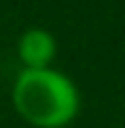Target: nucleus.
<instances>
[{
	"label": "nucleus",
	"instance_id": "nucleus-1",
	"mask_svg": "<svg viewBox=\"0 0 125 128\" xmlns=\"http://www.w3.org/2000/svg\"><path fill=\"white\" fill-rule=\"evenodd\" d=\"M13 107L34 128H65L81 110V94L73 78L62 71L24 68L10 89Z\"/></svg>",
	"mask_w": 125,
	"mask_h": 128
},
{
	"label": "nucleus",
	"instance_id": "nucleus-2",
	"mask_svg": "<svg viewBox=\"0 0 125 128\" xmlns=\"http://www.w3.org/2000/svg\"><path fill=\"white\" fill-rule=\"evenodd\" d=\"M16 52H18V60L24 63V68H50V63L58 55V42H55L52 32L47 29H26L24 34L16 42Z\"/></svg>",
	"mask_w": 125,
	"mask_h": 128
}]
</instances>
